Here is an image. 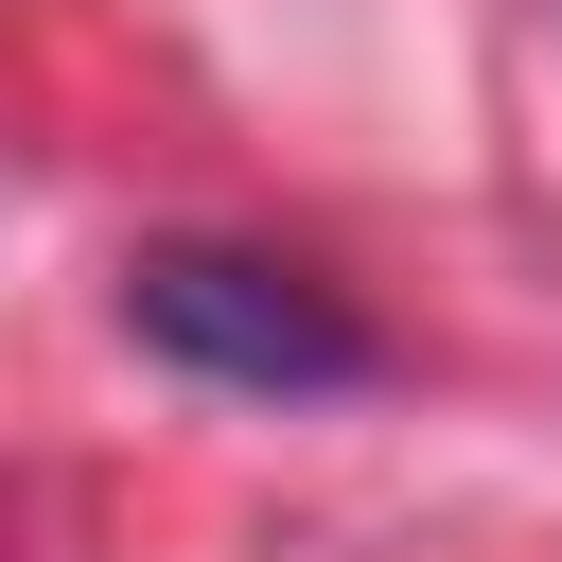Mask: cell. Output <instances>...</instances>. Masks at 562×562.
I'll use <instances>...</instances> for the list:
<instances>
[{
	"label": "cell",
	"instance_id": "obj_1",
	"mask_svg": "<svg viewBox=\"0 0 562 562\" xmlns=\"http://www.w3.org/2000/svg\"><path fill=\"white\" fill-rule=\"evenodd\" d=\"M123 334L193 386H246V404H334L369 386V316L263 246H140L123 263Z\"/></svg>",
	"mask_w": 562,
	"mask_h": 562
}]
</instances>
